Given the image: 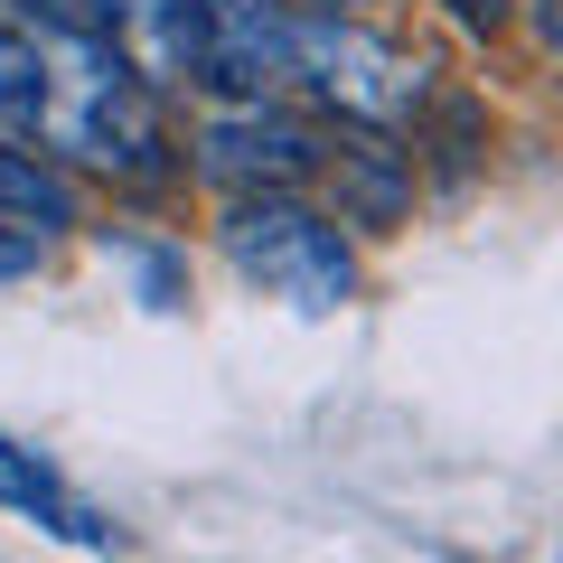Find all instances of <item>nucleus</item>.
Returning <instances> with one entry per match:
<instances>
[{
  "label": "nucleus",
  "mask_w": 563,
  "mask_h": 563,
  "mask_svg": "<svg viewBox=\"0 0 563 563\" xmlns=\"http://www.w3.org/2000/svg\"><path fill=\"white\" fill-rule=\"evenodd\" d=\"M225 254H235L244 282H263L273 301H301V310H339L347 291H357V263H347L339 217L301 207L291 188L225 207Z\"/></svg>",
  "instance_id": "f257e3e1"
},
{
  "label": "nucleus",
  "mask_w": 563,
  "mask_h": 563,
  "mask_svg": "<svg viewBox=\"0 0 563 563\" xmlns=\"http://www.w3.org/2000/svg\"><path fill=\"white\" fill-rule=\"evenodd\" d=\"M301 85L320 103H339L347 122H376V132L422 113V57L357 29L347 10H301Z\"/></svg>",
  "instance_id": "f03ea898"
},
{
  "label": "nucleus",
  "mask_w": 563,
  "mask_h": 563,
  "mask_svg": "<svg viewBox=\"0 0 563 563\" xmlns=\"http://www.w3.org/2000/svg\"><path fill=\"white\" fill-rule=\"evenodd\" d=\"M198 169L235 198H273V188H301L310 169H329V141L282 103H217L198 122Z\"/></svg>",
  "instance_id": "7ed1b4c3"
},
{
  "label": "nucleus",
  "mask_w": 563,
  "mask_h": 563,
  "mask_svg": "<svg viewBox=\"0 0 563 563\" xmlns=\"http://www.w3.org/2000/svg\"><path fill=\"white\" fill-rule=\"evenodd\" d=\"M207 85L225 103H273L301 85V10L282 0H207Z\"/></svg>",
  "instance_id": "20e7f679"
},
{
  "label": "nucleus",
  "mask_w": 563,
  "mask_h": 563,
  "mask_svg": "<svg viewBox=\"0 0 563 563\" xmlns=\"http://www.w3.org/2000/svg\"><path fill=\"white\" fill-rule=\"evenodd\" d=\"M113 47L151 95L207 85V0H122L113 10Z\"/></svg>",
  "instance_id": "39448f33"
},
{
  "label": "nucleus",
  "mask_w": 563,
  "mask_h": 563,
  "mask_svg": "<svg viewBox=\"0 0 563 563\" xmlns=\"http://www.w3.org/2000/svg\"><path fill=\"white\" fill-rule=\"evenodd\" d=\"M0 217L38 225V235L76 225V179L57 169V151H20V141L0 132Z\"/></svg>",
  "instance_id": "423d86ee"
},
{
  "label": "nucleus",
  "mask_w": 563,
  "mask_h": 563,
  "mask_svg": "<svg viewBox=\"0 0 563 563\" xmlns=\"http://www.w3.org/2000/svg\"><path fill=\"white\" fill-rule=\"evenodd\" d=\"M0 498L20 507V517L57 526L66 544H113V526H103V517H95L85 498H66V488L47 479V470H29V451H20V442H0Z\"/></svg>",
  "instance_id": "0eeeda50"
},
{
  "label": "nucleus",
  "mask_w": 563,
  "mask_h": 563,
  "mask_svg": "<svg viewBox=\"0 0 563 563\" xmlns=\"http://www.w3.org/2000/svg\"><path fill=\"white\" fill-rule=\"evenodd\" d=\"M47 95H57L47 38H38V29H0V132H38Z\"/></svg>",
  "instance_id": "6e6552de"
},
{
  "label": "nucleus",
  "mask_w": 563,
  "mask_h": 563,
  "mask_svg": "<svg viewBox=\"0 0 563 563\" xmlns=\"http://www.w3.org/2000/svg\"><path fill=\"white\" fill-rule=\"evenodd\" d=\"M329 169L347 179V198H357L366 217H395L404 179H395V161H385V151H329Z\"/></svg>",
  "instance_id": "1a4fd4ad"
},
{
  "label": "nucleus",
  "mask_w": 563,
  "mask_h": 563,
  "mask_svg": "<svg viewBox=\"0 0 563 563\" xmlns=\"http://www.w3.org/2000/svg\"><path fill=\"white\" fill-rule=\"evenodd\" d=\"M47 29H85V38H113V10L122 0H29Z\"/></svg>",
  "instance_id": "9d476101"
},
{
  "label": "nucleus",
  "mask_w": 563,
  "mask_h": 563,
  "mask_svg": "<svg viewBox=\"0 0 563 563\" xmlns=\"http://www.w3.org/2000/svg\"><path fill=\"white\" fill-rule=\"evenodd\" d=\"M38 263H47V235H38V225H20V217H0V282L38 273Z\"/></svg>",
  "instance_id": "9b49d317"
},
{
  "label": "nucleus",
  "mask_w": 563,
  "mask_h": 563,
  "mask_svg": "<svg viewBox=\"0 0 563 563\" xmlns=\"http://www.w3.org/2000/svg\"><path fill=\"white\" fill-rule=\"evenodd\" d=\"M113 254L141 273V291H151V301H169V291H179V263H169V254H141V244H113Z\"/></svg>",
  "instance_id": "f8f14e48"
},
{
  "label": "nucleus",
  "mask_w": 563,
  "mask_h": 563,
  "mask_svg": "<svg viewBox=\"0 0 563 563\" xmlns=\"http://www.w3.org/2000/svg\"><path fill=\"white\" fill-rule=\"evenodd\" d=\"M451 10H461V29H498L507 20V0H451Z\"/></svg>",
  "instance_id": "ddd939ff"
},
{
  "label": "nucleus",
  "mask_w": 563,
  "mask_h": 563,
  "mask_svg": "<svg viewBox=\"0 0 563 563\" xmlns=\"http://www.w3.org/2000/svg\"><path fill=\"white\" fill-rule=\"evenodd\" d=\"M536 29H544V47H563V0H536Z\"/></svg>",
  "instance_id": "4468645a"
},
{
  "label": "nucleus",
  "mask_w": 563,
  "mask_h": 563,
  "mask_svg": "<svg viewBox=\"0 0 563 563\" xmlns=\"http://www.w3.org/2000/svg\"><path fill=\"white\" fill-rule=\"evenodd\" d=\"M329 10H357V0H329Z\"/></svg>",
  "instance_id": "2eb2a0df"
}]
</instances>
